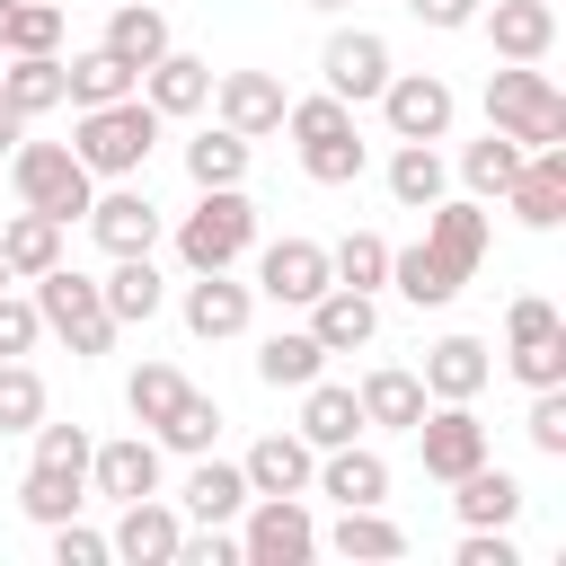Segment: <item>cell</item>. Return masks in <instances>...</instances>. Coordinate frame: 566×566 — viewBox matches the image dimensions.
<instances>
[{
  "label": "cell",
  "mask_w": 566,
  "mask_h": 566,
  "mask_svg": "<svg viewBox=\"0 0 566 566\" xmlns=\"http://www.w3.org/2000/svg\"><path fill=\"white\" fill-rule=\"evenodd\" d=\"M88 451H97V442H88L80 424H35V460H53V469H88Z\"/></svg>",
  "instance_id": "f907efd6"
},
{
  "label": "cell",
  "mask_w": 566,
  "mask_h": 566,
  "mask_svg": "<svg viewBox=\"0 0 566 566\" xmlns=\"http://www.w3.org/2000/svg\"><path fill=\"white\" fill-rule=\"evenodd\" d=\"M504 363H513V380H522V389L566 380V318H557V301L522 292V301L504 310Z\"/></svg>",
  "instance_id": "ba28073f"
},
{
  "label": "cell",
  "mask_w": 566,
  "mask_h": 566,
  "mask_svg": "<svg viewBox=\"0 0 566 566\" xmlns=\"http://www.w3.org/2000/svg\"><path fill=\"white\" fill-rule=\"evenodd\" d=\"M44 424V371L18 354V363H0V433H35Z\"/></svg>",
  "instance_id": "7bdbcfd3"
},
{
  "label": "cell",
  "mask_w": 566,
  "mask_h": 566,
  "mask_svg": "<svg viewBox=\"0 0 566 566\" xmlns=\"http://www.w3.org/2000/svg\"><path fill=\"white\" fill-rule=\"evenodd\" d=\"M18 504H27V522H71L80 504H88V469H53V460H27V478H18Z\"/></svg>",
  "instance_id": "1f68e13d"
},
{
  "label": "cell",
  "mask_w": 566,
  "mask_h": 566,
  "mask_svg": "<svg viewBox=\"0 0 566 566\" xmlns=\"http://www.w3.org/2000/svg\"><path fill=\"white\" fill-rule=\"evenodd\" d=\"M318 80H327V97L363 106V97H380V80H389V44H380L371 27H345V35H327V53H318Z\"/></svg>",
  "instance_id": "5bb4252c"
},
{
  "label": "cell",
  "mask_w": 566,
  "mask_h": 566,
  "mask_svg": "<svg viewBox=\"0 0 566 566\" xmlns=\"http://www.w3.org/2000/svg\"><path fill=\"white\" fill-rule=\"evenodd\" d=\"M0 27H9V0H0Z\"/></svg>",
  "instance_id": "6f0895ef"
},
{
  "label": "cell",
  "mask_w": 566,
  "mask_h": 566,
  "mask_svg": "<svg viewBox=\"0 0 566 566\" xmlns=\"http://www.w3.org/2000/svg\"><path fill=\"white\" fill-rule=\"evenodd\" d=\"M407 433H416V451H424V478H442V486H451L460 469H478V460H486V424H478V407H469V398H433Z\"/></svg>",
  "instance_id": "8fae6325"
},
{
  "label": "cell",
  "mask_w": 566,
  "mask_h": 566,
  "mask_svg": "<svg viewBox=\"0 0 566 566\" xmlns=\"http://www.w3.org/2000/svg\"><path fill=\"white\" fill-rule=\"evenodd\" d=\"M310 469H318V451H310L301 433H265V442L239 460L248 495H310Z\"/></svg>",
  "instance_id": "cb8c5ba5"
},
{
  "label": "cell",
  "mask_w": 566,
  "mask_h": 566,
  "mask_svg": "<svg viewBox=\"0 0 566 566\" xmlns=\"http://www.w3.org/2000/svg\"><path fill=\"white\" fill-rule=\"evenodd\" d=\"M248 504V478H239V460H212V451H195V469H186V513L195 522H230Z\"/></svg>",
  "instance_id": "d590c367"
},
{
  "label": "cell",
  "mask_w": 566,
  "mask_h": 566,
  "mask_svg": "<svg viewBox=\"0 0 566 566\" xmlns=\"http://www.w3.org/2000/svg\"><path fill=\"white\" fill-rule=\"evenodd\" d=\"M310 486H318V495H336V504H380V495H389V460H380V451H363V442H336V451H318Z\"/></svg>",
  "instance_id": "d4e9b609"
},
{
  "label": "cell",
  "mask_w": 566,
  "mask_h": 566,
  "mask_svg": "<svg viewBox=\"0 0 566 566\" xmlns=\"http://www.w3.org/2000/svg\"><path fill=\"white\" fill-rule=\"evenodd\" d=\"M0 53H62V9L53 0H9Z\"/></svg>",
  "instance_id": "ee69618b"
},
{
  "label": "cell",
  "mask_w": 566,
  "mask_h": 566,
  "mask_svg": "<svg viewBox=\"0 0 566 566\" xmlns=\"http://www.w3.org/2000/svg\"><path fill=\"white\" fill-rule=\"evenodd\" d=\"M88 486L106 504H133V495H159V442L150 433H124V442H97L88 451Z\"/></svg>",
  "instance_id": "ac0fdd59"
},
{
  "label": "cell",
  "mask_w": 566,
  "mask_h": 566,
  "mask_svg": "<svg viewBox=\"0 0 566 566\" xmlns=\"http://www.w3.org/2000/svg\"><path fill=\"white\" fill-rule=\"evenodd\" d=\"M310 9H345V0H310Z\"/></svg>",
  "instance_id": "9f6ffc18"
},
{
  "label": "cell",
  "mask_w": 566,
  "mask_h": 566,
  "mask_svg": "<svg viewBox=\"0 0 566 566\" xmlns=\"http://www.w3.org/2000/svg\"><path fill=\"white\" fill-rule=\"evenodd\" d=\"M159 106L133 88V97H106V106H80V124H71V150H80V168L88 177H142V159L159 150Z\"/></svg>",
  "instance_id": "7a4b0ae2"
},
{
  "label": "cell",
  "mask_w": 566,
  "mask_h": 566,
  "mask_svg": "<svg viewBox=\"0 0 566 566\" xmlns=\"http://www.w3.org/2000/svg\"><path fill=\"white\" fill-rule=\"evenodd\" d=\"M142 97H150V106H159V115L177 124V115L212 106V62H203V53H177V44H168V53H159V62L142 71Z\"/></svg>",
  "instance_id": "7402d4cb"
},
{
  "label": "cell",
  "mask_w": 566,
  "mask_h": 566,
  "mask_svg": "<svg viewBox=\"0 0 566 566\" xmlns=\"http://www.w3.org/2000/svg\"><path fill=\"white\" fill-rule=\"evenodd\" d=\"M327 283H336V265H327V248H318V239H274V248L256 256V292H265V301H283V310H310Z\"/></svg>",
  "instance_id": "4fadbf2b"
},
{
  "label": "cell",
  "mask_w": 566,
  "mask_h": 566,
  "mask_svg": "<svg viewBox=\"0 0 566 566\" xmlns=\"http://www.w3.org/2000/svg\"><path fill=\"white\" fill-rule=\"evenodd\" d=\"M35 336H44V318H35V301H18V292H0V363H18V354H35Z\"/></svg>",
  "instance_id": "681fc988"
},
{
  "label": "cell",
  "mask_w": 566,
  "mask_h": 566,
  "mask_svg": "<svg viewBox=\"0 0 566 566\" xmlns=\"http://www.w3.org/2000/svg\"><path fill=\"white\" fill-rule=\"evenodd\" d=\"M424 398H478L486 380H495V354L478 345V336H442V345H424Z\"/></svg>",
  "instance_id": "603a6c76"
},
{
  "label": "cell",
  "mask_w": 566,
  "mask_h": 566,
  "mask_svg": "<svg viewBox=\"0 0 566 566\" xmlns=\"http://www.w3.org/2000/svg\"><path fill=\"white\" fill-rule=\"evenodd\" d=\"M9 186H18L27 212H53L62 230H71V221L88 212V195H97V177L80 168L71 142H18V150H9Z\"/></svg>",
  "instance_id": "5b68a950"
},
{
  "label": "cell",
  "mask_w": 566,
  "mask_h": 566,
  "mask_svg": "<svg viewBox=\"0 0 566 566\" xmlns=\"http://www.w3.org/2000/svg\"><path fill=\"white\" fill-rule=\"evenodd\" d=\"M310 336H318L327 354H354V345H371V336H380V301H371V292H354V283H327V292L310 301Z\"/></svg>",
  "instance_id": "44dd1931"
},
{
  "label": "cell",
  "mask_w": 566,
  "mask_h": 566,
  "mask_svg": "<svg viewBox=\"0 0 566 566\" xmlns=\"http://www.w3.org/2000/svg\"><path fill=\"white\" fill-rule=\"evenodd\" d=\"M18 142H27V115H9V106H0V150H18Z\"/></svg>",
  "instance_id": "db71d44e"
},
{
  "label": "cell",
  "mask_w": 566,
  "mask_h": 566,
  "mask_svg": "<svg viewBox=\"0 0 566 566\" xmlns=\"http://www.w3.org/2000/svg\"><path fill=\"white\" fill-rule=\"evenodd\" d=\"M97 44H106V53H115V62L142 80V71L168 53V18H159L150 0H115V18H106V35H97Z\"/></svg>",
  "instance_id": "f546056e"
},
{
  "label": "cell",
  "mask_w": 566,
  "mask_h": 566,
  "mask_svg": "<svg viewBox=\"0 0 566 566\" xmlns=\"http://www.w3.org/2000/svg\"><path fill=\"white\" fill-rule=\"evenodd\" d=\"M186 389H195V380H186L177 363H142V371L124 380V407H133V424H150V433H159V424L177 416V398H186Z\"/></svg>",
  "instance_id": "60d3db41"
},
{
  "label": "cell",
  "mask_w": 566,
  "mask_h": 566,
  "mask_svg": "<svg viewBox=\"0 0 566 566\" xmlns=\"http://www.w3.org/2000/svg\"><path fill=\"white\" fill-rule=\"evenodd\" d=\"M115 548H106V531H88L80 513L71 522H53V566H106Z\"/></svg>",
  "instance_id": "7dc6e473"
},
{
  "label": "cell",
  "mask_w": 566,
  "mask_h": 566,
  "mask_svg": "<svg viewBox=\"0 0 566 566\" xmlns=\"http://www.w3.org/2000/svg\"><path fill=\"white\" fill-rule=\"evenodd\" d=\"M451 513H460V531H504L522 513V478L495 469V460H478V469L451 478Z\"/></svg>",
  "instance_id": "ffe728a7"
},
{
  "label": "cell",
  "mask_w": 566,
  "mask_h": 566,
  "mask_svg": "<svg viewBox=\"0 0 566 566\" xmlns=\"http://www.w3.org/2000/svg\"><path fill=\"white\" fill-rule=\"evenodd\" d=\"M522 230H557L566 221V142H539V150H522V168H513V186L495 195Z\"/></svg>",
  "instance_id": "7c38bea8"
},
{
  "label": "cell",
  "mask_w": 566,
  "mask_h": 566,
  "mask_svg": "<svg viewBox=\"0 0 566 566\" xmlns=\"http://www.w3.org/2000/svg\"><path fill=\"white\" fill-rule=\"evenodd\" d=\"M212 433H221V407H212L203 389H186V398H177V416H168V424H159L150 442H159V451H186V460H195V451H212Z\"/></svg>",
  "instance_id": "f6af8a7d"
},
{
  "label": "cell",
  "mask_w": 566,
  "mask_h": 566,
  "mask_svg": "<svg viewBox=\"0 0 566 566\" xmlns=\"http://www.w3.org/2000/svg\"><path fill=\"white\" fill-rule=\"evenodd\" d=\"M168 566H239V539L221 531V522H203V531H177V557Z\"/></svg>",
  "instance_id": "c3c4849f"
},
{
  "label": "cell",
  "mask_w": 566,
  "mask_h": 566,
  "mask_svg": "<svg viewBox=\"0 0 566 566\" xmlns=\"http://www.w3.org/2000/svg\"><path fill=\"white\" fill-rule=\"evenodd\" d=\"M478 27H486V44H495V62H548V44H557V0H495V9H478Z\"/></svg>",
  "instance_id": "e0dca14e"
},
{
  "label": "cell",
  "mask_w": 566,
  "mask_h": 566,
  "mask_svg": "<svg viewBox=\"0 0 566 566\" xmlns=\"http://www.w3.org/2000/svg\"><path fill=\"white\" fill-rule=\"evenodd\" d=\"M318 548L363 557V566H389V557H407V531H398L380 504H336V531H318Z\"/></svg>",
  "instance_id": "484cf974"
},
{
  "label": "cell",
  "mask_w": 566,
  "mask_h": 566,
  "mask_svg": "<svg viewBox=\"0 0 566 566\" xmlns=\"http://www.w3.org/2000/svg\"><path fill=\"white\" fill-rule=\"evenodd\" d=\"M310 451H336V442H354L363 433V398L354 389H336V380H310L301 389V424H292Z\"/></svg>",
  "instance_id": "4dcf8cb0"
},
{
  "label": "cell",
  "mask_w": 566,
  "mask_h": 566,
  "mask_svg": "<svg viewBox=\"0 0 566 566\" xmlns=\"http://www.w3.org/2000/svg\"><path fill=\"white\" fill-rule=\"evenodd\" d=\"M486 239H495V221H486V203L478 195H442V203H424V239L416 248H389V283L416 301V310H442V301H460V283L486 265Z\"/></svg>",
  "instance_id": "6da1fadb"
},
{
  "label": "cell",
  "mask_w": 566,
  "mask_h": 566,
  "mask_svg": "<svg viewBox=\"0 0 566 566\" xmlns=\"http://www.w3.org/2000/svg\"><path fill=\"white\" fill-rule=\"evenodd\" d=\"M460 566H522V548L504 531H460Z\"/></svg>",
  "instance_id": "816d5d0a"
},
{
  "label": "cell",
  "mask_w": 566,
  "mask_h": 566,
  "mask_svg": "<svg viewBox=\"0 0 566 566\" xmlns=\"http://www.w3.org/2000/svg\"><path fill=\"white\" fill-rule=\"evenodd\" d=\"M248 310H256V283H230V265L186 283V336H203V345L239 336V327H248Z\"/></svg>",
  "instance_id": "d6986e66"
},
{
  "label": "cell",
  "mask_w": 566,
  "mask_h": 566,
  "mask_svg": "<svg viewBox=\"0 0 566 566\" xmlns=\"http://www.w3.org/2000/svg\"><path fill=\"white\" fill-rule=\"evenodd\" d=\"M177 531H186V522H177L168 504L133 495V504H124V522L106 531V548H115V557H133V566H168V557H177Z\"/></svg>",
  "instance_id": "83f0119b"
},
{
  "label": "cell",
  "mask_w": 566,
  "mask_h": 566,
  "mask_svg": "<svg viewBox=\"0 0 566 566\" xmlns=\"http://www.w3.org/2000/svg\"><path fill=\"white\" fill-rule=\"evenodd\" d=\"M407 9H416L433 35H460V27H478V9H486V0H407Z\"/></svg>",
  "instance_id": "f5cc1de1"
},
{
  "label": "cell",
  "mask_w": 566,
  "mask_h": 566,
  "mask_svg": "<svg viewBox=\"0 0 566 566\" xmlns=\"http://www.w3.org/2000/svg\"><path fill=\"white\" fill-rule=\"evenodd\" d=\"M35 318H44V336H62V345H71L80 363L115 345V318H106V292H97L88 274H71V265H44V274H35Z\"/></svg>",
  "instance_id": "52a82bcc"
},
{
  "label": "cell",
  "mask_w": 566,
  "mask_h": 566,
  "mask_svg": "<svg viewBox=\"0 0 566 566\" xmlns=\"http://www.w3.org/2000/svg\"><path fill=\"white\" fill-rule=\"evenodd\" d=\"M531 451L539 460H566V380H548V389H531Z\"/></svg>",
  "instance_id": "bcb514c9"
},
{
  "label": "cell",
  "mask_w": 566,
  "mask_h": 566,
  "mask_svg": "<svg viewBox=\"0 0 566 566\" xmlns=\"http://www.w3.org/2000/svg\"><path fill=\"white\" fill-rule=\"evenodd\" d=\"M486 124L513 133L522 150H539V142H566V97L539 62H495L486 71Z\"/></svg>",
  "instance_id": "3957f363"
},
{
  "label": "cell",
  "mask_w": 566,
  "mask_h": 566,
  "mask_svg": "<svg viewBox=\"0 0 566 566\" xmlns=\"http://www.w3.org/2000/svg\"><path fill=\"white\" fill-rule=\"evenodd\" d=\"M389 195H398V212L442 203V150H433V142H398V150H389Z\"/></svg>",
  "instance_id": "ab89813d"
},
{
  "label": "cell",
  "mask_w": 566,
  "mask_h": 566,
  "mask_svg": "<svg viewBox=\"0 0 566 566\" xmlns=\"http://www.w3.org/2000/svg\"><path fill=\"white\" fill-rule=\"evenodd\" d=\"M212 106H221V124L230 133H248V142H265V133H283V80L274 71H212Z\"/></svg>",
  "instance_id": "9a60e30c"
},
{
  "label": "cell",
  "mask_w": 566,
  "mask_h": 566,
  "mask_svg": "<svg viewBox=\"0 0 566 566\" xmlns=\"http://www.w3.org/2000/svg\"><path fill=\"white\" fill-rule=\"evenodd\" d=\"M97 292H106V318H115V327H150V318H159V301H168L150 256H115V274H106Z\"/></svg>",
  "instance_id": "d6a6232c"
},
{
  "label": "cell",
  "mask_w": 566,
  "mask_h": 566,
  "mask_svg": "<svg viewBox=\"0 0 566 566\" xmlns=\"http://www.w3.org/2000/svg\"><path fill=\"white\" fill-rule=\"evenodd\" d=\"M62 88H71V106H106V97H133L142 80H133L106 44H88V53H71V62H62Z\"/></svg>",
  "instance_id": "8d00e7d4"
},
{
  "label": "cell",
  "mask_w": 566,
  "mask_h": 566,
  "mask_svg": "<svg viewBox=\"0 0 566 566\" xmlns=\"http://www.w3.org/2000/svg\"><path fill=\"white\" fill-rule=\"evenodd\" d=\"M9 283H18V274H9V265H0V292H9Z\"/></svg>",
  "instance_id": "11a10c76"
},
{
  "label": "cell",
  "mask_w": 566,
  "mask_h": 566,
  "mask_svg": "<svg viewBox=\"0 0 566 566\" xmlns=\"http://www.w3.org/2000/svg\"><path fill=\"white\" fill-rule=\"evenodd\" d=\"M248 248H256V203H248L239 186H203V203L177 221L186 274H221V265H239Z\"/></svg>",
  "instance_id": "8992f818"
},
{
  "label": "cell",
  "mask_w": 566,
  "mask_h": 566,
  "mask_svg": "<svg viewBox=\"0 0 566 566\" xmlns=\"http://www.w3.org/2000/svg\"><path fill=\"white\" fill-rule=\"evenodd\" d=\"M513 168H522V142H513V133H495V124H486V142H469V150H460V186H469L478 203H495V195L513 186Z\"/></svg>",
  "instance_id": "f35d334b"
},
{
  "label": "cell",
  "mask_w": 566,
  "mask_h": 566,
  "mask_svg": "<svg viewBox=\"0 0 566 566\" xmlns=\"http://www.w3.org/2000/svg\"><path fill=\"white\" fill-rule=\"evenodd\" d=\"M283 133L301 142V168L318 177V186H354L363 177V133H354V106L345 97H292L283 106Z\"/></svg>",
  "instance_id": "277c9868"
},
{
  "label": "cell",
  "mask_w": 566,
  "mask_h": 566,
  "mask_svg": "<svg viewBox=\"0 0 566 566\" xmlns=\"http://www.w3.org/2000/svg\"><path fill=\"white\" fill-rule=\"evenodd\" d=\"M80 221L97 230V248H106V256H150V248H159V203H150L142 186L88 195V212H80Z\"/></svg>",
  "instance_id": "2e32d148"
},
{
  "label": "cell",
  "mask_w": 566,
  "mask_h": 566,
  "mask_svg": "<svg viewBox=\"0 0 566 566\" xmlns=\"http://www.w3.org/2000/svg\"><path fill=\"white\" fill-rule=\"evenodd\" d=\"M354 398H363V424H380V433H407V424L433 407V398H424V380H416L407 363H380V371H363V389H354Z\"/></svg>",
  "instance_id": "4316f807"
},
{
  "label": "cell",
  "mask_w": 566,
  "mask_h": 566,
  "mask_svg": "<svg viewBox=\"0 0 566 566\" xmlns=\"http://www.w3.org/2000/svg\"><path fill=\"white\" fill-rule=\"evenodd\" d=\"M0 106L9 115H53V106H71V88H62V53H9V71H0Z\"/></svg>",
  "instance_id": "f1b7e54d"
},
{
  "label": "cell",
  "mask_w": 566,
  "mask_h": 566,
  "mask_svg": "<svg viewBox=\"0 0 566 566\" xmlns=\"http://www.w3.org/2000/svg\"><path fill=\"white\" fill-rule=\"evenodd\" d=\"M186 177H195V195H203V186H239V177H248V133H230V124L195 133V142H186Z\"/></svg>",
  "instance_id": "74e56055"
},
{
  "label": "cell",
  "mask_w": 566,
  "mask_h": 566,
  "mask_svg": "<svg viewBox=\"0 0 566 566\" xmlns=\"http://www.w3.org/2000/svg\"><path fill=\"white\" fill-rule=\"evenodd\" d=\"M0 265H9L18 283H35L44 265H62V221H53V212H18V221L0 230Z\"/></svg>",
  "instance_id": "e575fe53"
},
{
  "label": "cell",
  "mask_w": 566,
  "mask_h": 566,
  "mask_svg": "<svg viewBox=\"0 0 566 566\" xmlns=\"http://www.w3.org/2000/svg\"><path fill=\"white\" fill-rule=\"evenodd\" d=\"M327 265H336V283L380 292V283H389V239H380V230H345V239L327 248Z\"/></svg>",
  "instance_id": "b9f144b4"
},
{
  "label": "cell",
  "mask_w": 566,
  "mask_h": 566,
  "mask_svg": "<svg viewBox=\"0 0 566 566\" xmlns=\"http://www.w3.org/2000/svg\"><path fill=\"white\" fill-rule=\"evenodd\" d=\"M239 513H248L239 566H301V557H318V522H310L301 495H248Z\"/></svg>",
  "instance_id": "9c48e42d"
},
{
  "label": "cell",
  "mask_w": 566,
  "mask_h": 566,
  "mask_svg": "<svg viewBox=\"0 0 566 566\" xmlns=\"http://www.w3.org/2000/svg\"><path fill=\"white\" fill-rule=\"evenodd\" d=\"M318 371H327V345H318L310 327H283V336L256 345V380H265V389H310Z\"/></svg>",
  "instance_id": "836d02e7"
},
{
  "label": "cell",
  "mask_w": 566,
  "mask_h": 566,
  "mask_svg": "<svg viewBox=\"0 0 566 566\" xmlns=\"http://www.w3.org/2000/svg\"><path fill=\"white\" fill-rule=\"evenodd\" d=\"M451 115H460L451 80H433V71H389V80H380V124H389V142H442Z\"/></svg>",
  "instance_id": "30bf717a"
}]
</instances>
